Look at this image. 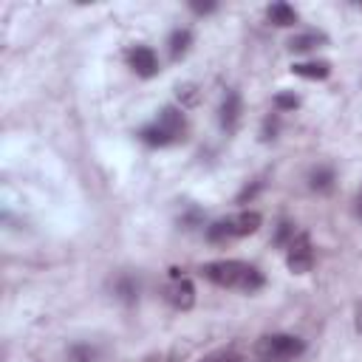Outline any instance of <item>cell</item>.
Returning <instances> with one entry per match:
<instances>
[{
  "label": "cell",
  "mask_w": 362,
  "mask_h": 362,
  "mask_svg": "<svg viewBox=\"0 0 362 362\" xmlns=\"http://www.w3.org/2000/svg\"><path fill=\"white\" fill-rule=\"evenodd\" d=\"M263 223V215L255 212V209H243V212H235L229 218H221L215 223L206 226V240L212 243H226V240H235V238H246V235H255Z\"/></svg>",
  "instance_id": "obj_2"
},
{
  "label": "cell",
  "mask_w": 362,
  "mask_h": 362,
  "mask_svg": "<svg viewBox=\"0 0 362 362\" xmlns=\"http://www.w3.org/2000/svg\"><path fill=\"white\" fill-rule=\"evenodd\" d=\"M68 362H96V348L88 342H74L68 348Z\"/></svg>",
  "instance_id": "obj_15"
},
{
  "label": "cell",
  "mask_w": 362,
  "mask_h": 362,
  "mask_svg": "<svg viewBox=\"0 0 362 362\" xmlns=\"http://www.w3.org/2000/svg\"><path fill=\"white\" fill-rule=\"evenodd\" d=\"M356 331L362 334V308H359V314H356Z\"/></svg>",
  "instance_id": "obj_22"
},
{
  "label": "cell",
  "mask_w": 362,
  "mask_h": 362,
  "mask_svg": "<svg viewBox=\"0 0 362 362\" xmlns=\"http://www.w3.org/2000/svg\"><path fill=\"white\" fill-rule=\"evenodd\" d=\"M266 17H269V23L277 25V28H288V25L297 23V11H294V6H288V3H272V6L266 8Z\"/></svg>",
  "instance_id": "obj_11"
},
{
  "label": "cell",
  "mask_w": 362,
  "mask_h": 362,
  "mask_svg": "<svg viewBox=\"0 0 362 362\" xmlns=\"http://www.w3.org/2000/svg\"><path fill=\"white\" fill-rule=\"evenodd\" d=\"M286 266L294 274L311 272V266H314V249H311V240H308L305 232H297L294 240L286 246Z\"/></svg>",
  "instance_id": "obj_5"
},
{
  "label": "cell",
  "mask_w": 362,
  "mask_h": 362,
  "mask_svg": "<svg viewBox=\"0 0 362 362\" xmlns=\"http://www.w3.org/2000/svg\"><path fill=\"white\" fill-rule=\"evenodd\" d=\"M167 45H170V57H173V59H181V57L189 51V45H192V31H189V28H175V31L170 34Z\"/></svg>",
  "instance_id": "obj_12"
},
{
  "label": "cell",
  "mask_w": 362,
  "mask_h": 362,
  "mask_svg": "<svg viewBox=\"0 0 362 362\" xmlns=\"http://www.w3.org/2000/svg\"><path fill=\"white\" fill-rule=\"evenodd\" d=\"M325 42H328V37H325L322 31H303V34H294V37L288 40V51L305 54V51H314V48H320V45H325Z\"/></svg>",
  "instance_id": "obj_10"
},
{
  "label": "cell",
  "mask_w": 362,
  "mask_h": 362,
  "mask_svg": "<svg viewBox=\"0 0 362 362\" xmlns=\"http://www.w3.org/2000/svg\"><path fill=\"white\" fill-rule=\"evenodd\" d=\"M153 124H156V127H158V130H161L173 144H175V141H181V139H184V133H187V119H184V113H181L178 107H173V105L161 107Z\"/></svg>",
  "instance_id": "obj_6"
},
{
  "label": "cell",
  "mask_w": 362,
  "mask_h": 362,
  "mask_svg": "<svg viewBox=\"0 0 362 362\" xmlns=\"http://www.w3.org/2000/svg\"><path fill=\"white\" fill-rule=\"evenodd\" d=\"M277 130H280V116H277V113L266 116V122H263V141L277 139Z\"/></svg>",
  "instance_id": "obj_19"
},
{
  "label": "cell",
  "mask_w": 362,
  "mask_h": 362,
  "mask_svg": "<svg viewBox=\"0 0 362 362\" xmlns=\"http://www.w3.org/2000/svg\"><path fill=\"white\" fill-rule=\"evenodd\" d=\"M189 8H192L195 14H212V11L218 8V3H189Z\"/></svg>",
  "instance_id": "obj_21"
},
{
  "label": "cell",
  "mask_w": 362,
  "mask_h": 362,
  "mask_svg": "<svg viewBox=\"0 0 362 362\" xmlns=\"http://www.w3.org/2000/svg\"><path fill=\"white\" fill-rule=\"evenodd\" d=\"M359 212H362V195H359Z\"/></svg>",
  "instance_id": "obj_23"
},
{
  "label": "cell",
  "mask_w": 362,
  "mask_h": 362,
  "mask_svg": "<svg viewBox=\"0 0 362 362\" xmlns=\"http://www.w3.org/2000/svg\"><path fill=\"white\" fill-rule=\"evenodd\" d=\"M164 300L175 311H189L195 305V286H192V280L178 274V269H173L170 272V283L164 286Z\"/></svg>",
  "instance_id": "obj_4"
},
{
  "label": "cell",
  "mask_w": 362,
  "mask_h": 362,
  "mask_svg": "<svg viewBox=\"0 0 362 362\" xmlns=\"http://www.w3.org/2000/svg\"><path fill=\"white\" fill-rule=\"evenodd\" d=\"M291 71L303 79H328L331 76V62L328 59H305V62H294Z\"/></svg>",
  "instance_id": "obj_9"
},
{
  "label": "cell",
  "mask_w": 362,
  "mask_h": 362,
  "mask_svg": "<svg viewBox=\"0 0 362 362\" xmlns=\"http://www.w3.org/2000/svg\"><path fill=\"white\" fill-rule=\"evenodd\" d=\"M116 294H119L124 303H136V297H139V280L130 277V274L119 277V280H116Z\"/></svg>",
  "instance_id": "obj_14"
},
{
  "label": "cell",
  "mask_w": 362,
  "mask_h": 362,
  "mask_svg": "<svg viewBox=\"0 0 362 362\" xmlns=\"http://www.w3.org/2000/svg\"><path fill=\"white\" fill-rule=\"evenodd\" d=\"M260 362H272V359H260Z\"/></svg>",
  "instance_id": "obj_24"
},
{
  "label": "cell",
  "mask_w": 362,
  "mask_h": 362,
  "mask_svg": "<svg viewBox=\"0 0 362 362\" xmlns=\"http://www.w3.org/2000/svg\"><path fill=\"white\" fill-rule=\"evenodd\" d=\"M201 362H243V356L238 351H232V348H221V351L206 354Z\"/></svg>",
  "instance_id": "obj_17"
},
{
  "label": "cell",
  "mask_w": 362,
  "mask_h": 362,
  "mask_svg": "<svg viewBox=\"0 0 362 362\" xmlns=\"http://www.w3.org/2000/svg\"><path fill=\"white\" fill-rule=\"evenodd\" d=\"M308 187L317 189V192H328V189L334 187V170H331V167H317V170H311Z\"/></svg>",
  "instance_id": "obj_13"
},
{
  "label": "cell",
  "mask_w": 362,
  "mask_h": 362,
  "mask_svg": "<svg viewBox=\"0 0 362 362\" xmlns=\"http://www.w3.org/2000/svg\"><path fill=\"white\" fill-rule=\"evenodd\" d=\"M274 107L277 110H294V107H300V96L297 93H288V90H280L274 96Z\"/></svg>",
  "instance_id": "obj_18"
},
{
  "label": "cell",
  "mask_w": 362,
  "mask_h": 362,
  "mask_svg": "<svg viewBox=\"0 0 362 362\" xmlns=\"http://www.w3.org/2000/svg\"><path fill=\"white\" fill-rule=\"evenodd\" d=\"M240 110H243V105H240V93L238 90H226L223 93V99H221V127L226 130V133H235L238 130V122H240Z\"/></svg>",
  "instance_id": "obj_8"
},
{
  "label": "cell",
  "mask_w": 362,
  "mask_h": 362,
  "mask_svg": "<svg viewBox=\"0 0 362 362\" xmlns=\"http://www.w3.org/2000/svg\"><path fill=\"white\" fill-rule=\"evenodd\" d=\"M201 274L209 283L221 286V288H238V291H246V294L260 291L263 283H266V277H263V272L257 266L243 263V260H226V257L223 260L204 263L201 266Z\"/></svg>",
  "instance_id": "obj_1"
},
{
  "label": "cell",
  "mask_w": 362,
  "mask_h": 362,
  "mask_svg": "<svg viewBox=\"0 0 362 362\" xmlns=\"http://www.w3.org/2000/svg\"><path fill=\"white\" fill-rule=\"evenodd\" d=\"M127 62H130V68H133L139 76H144V79H150V76L158 74V57H156V51H153L150 45H136V48H130Z\"/></svg>",
  "instance_id": "obj_7"
},
{
  "label": "cell",
  "mask_w": 362,
  "mask_h": 362,
  "mask_svg": "<svg viewBox=\"0 0 362 362\" xmlns=\"http://www.w3.org/2000/svg\"><path fill=\"white\" fill-rule=\"evenodd\" d=\"M294 235H297L294 223L291 221H280L277 223V232H274V246H288L294 240Z\"/></svg>",
  "instance_id": "obj_16"
},
{
  "label": "cell",
  "mask_w": 362,
  "mask_h": 362,
  "mask_svg": "<svg viewBox=\"0 0 362 362\" xmlns=\"http://www.w3.org/2000/svg\"><path fill=\"white\" fill-rule=\"evenodd\" d=\"M178 102H181V105H195V102H198L195 85H181V88H178Z\"/></svg>",
  "instance_id": "obj_20"
},
{
  "label": "cell",
  "mask_w": 362,
  "mask_h": 362,
  "mask_svg": "<svg viewBox=\"0 0 362 362\" xmlns=\"http://www.w3.org/2000/svg\"><path fill=\"white\" fill-rule=\"evenodd\" d=\"M255 351H257L260 359L288 362V359H297L305 351V342L300 337H294V334H266V337L257 339Z\"/></svg>",
  "instance_id": "obj_3"
}]
</instances>
